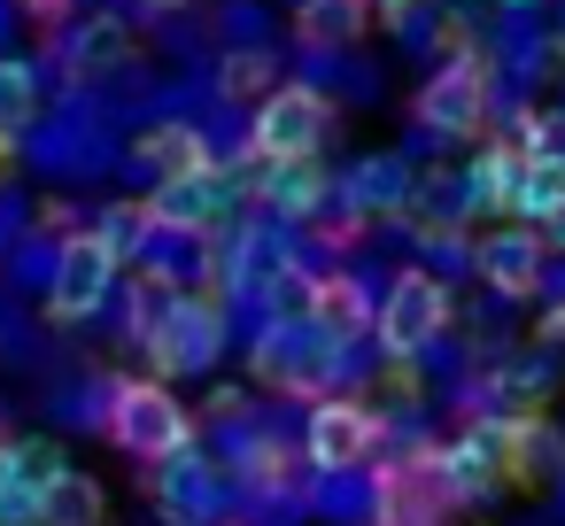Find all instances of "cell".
Here are the masks:
<instances>
[{"instance_id":"6da1fadb","label":"cell","mask_w":565,"mask_h":526,"mask_svg":"<svg viewBox=\"0 0 565 526\" xmlns=\"http://www.w3.org/2000/svg\"><path fill=\"white\" fill-rule=\"evenodd\" d=\"M102 426L140 464H163V457H186L194 449V418H186V402L163 379H117L109 402H102Z\"/></svg>"},{"instance_id":"7a4b0ae2","label":"cell","mask_w":565,"mask_h":526,"mask_svg":"<svg viewBox=\"0 0 565 526\" xmlns=\"http://www.w3.org/2000/svg\"><path fill=\"white\" fill-rule=\"evenodd\" d=\"M457 487L441 472V449H403L372 472V526H449Z\"/></svg>"},{"instance_id":"3957f363","label":"cell","mask_w":565,"mask_h":526,"mask_svg":"<svg viewBox=\"0 0 565 526\" xmlns=\"http://www.w3.org/2000/svg\"><path fill=\"white\" fill-rule=\"evenodd\" d=\"M441 333H449V287H441L434 271H395V287L380 294L372 341H380L395 364H411V356H426Z\"/></svg>"},{"instance_id":"277c9868","label":"cell","mask_w":565,"mask_h":526,"mask_svg":"<svg viewBox=\"0 0 565 526\" xmlns=\"http://www.w3.org/2000/svg\"><path fill=\"white\" fill-rule=\"evenodd\" d=\"M326 132H333L326 94H310V86H271V94L256 101L248 148H256L264 163H302V155H318V148H326Z\"/></svg>"},{"instance_id":"5b68a950","label":"cell","mask_w":565,"mask_h":526,"mask_svg":"<svg viewBox=\"0 0 565 526\" xmlns=\"http://www.w3.org/2000/svg\"><path fill=\"white\" fill-rule=\"evenodd\" d=\"M248 372L271 379V387H287V395H310V387H326V372H333V341H326L310 318H271V325L256 333V348H248Z\"/></svg>"},{"instance_id":"8992f818","label":"cell","mask_w":565,"mask_h":526,"mask_svg":"<svg viewBox=\"0 0 565 526\" xmlns=\"http://www.w3.org/2000/svg\"><path fill=\"white\" fill-rule=\"evenodd\" d=\"M109 287H117V256L94 240V233H71L63 248H55V279H47V310L63 318V325H78V318H94L102 302H109Z\"/></svg>"},{"instance_id":"52a82bcc","label":"cell","mask_w":565,"mask_h":526,"mask_svg":"<svg viewBox=\"0 0 565 526\" xmlns=\"http://www.w3.org/2000/svg\"><path fill=\"white\" fill-rule=\"evenodd\" d=\"M140 341H148V356H156L163 372H210V364H217L225 325H217V310H210L202 294H171V302H163V318H156Z\"/></svg>"},{"instance_id":"ba28073f","label":"cell","mask_w":565,"mask_h":526,"mask_svg":"<svg viewBox=\"0 0 565 526\" xmlns=\"http://www.w3.org/2000/svg\"><path fill=\"white\" fill-rule=\"evenodd\" d=\"M372 449H380V418L364 402H341L333 395L302 426V464L310 472H356V464H372Z\"/></svg>"},{"instance_id":"9c48e42d","label":"cell","mask_w":565,"mask_h":526,"mask_svg":"<svg viewBox=\"0 0 565 526\" xmlns=\"http://www.w3.org/2000/svg\"><path fill=\"white\" fill-rule=\"evenodd\" d=\"M418 125L434 132V140H472L480 125H488V78H480V63H441L426 86H418Z\"/></svg>"},{"instance_id":"30bf717a","label":"cell","mask_w":565,"mask_h":526,"mask_svg":"<svg viewBox=\"0 0 565 526\" xmlns=\"http://www.w3.org/2000/svg\"><path fill=\"white\" fill-rule=\"evenodd\" d=\"M472 256H480V279H488L495 294H534V287H542V256H550V240H542L534 225H495Z\"/></svg>"},{"instance_id":"8fae6325","label":"cell","mask_w":565,"mask_h":526,"mask_svg":"<svg viewBox=\"0 0 565 526\" xmlns=\"http://www.w3.org/2000/svg\"><path fill=\"white\" fill-rule=\"evenodd\" d=\"M225 171L210 163V171H186V179H156V194H148V217L156 225H186V233H210L217 217H225Z\"/></svg>"},{"instance_id":"7c38bea8","label":"cell","mask_w":565,"mask_h":526,"mask_svg":"<svg viewBox=\"0 0 565 526\" xmlns=\"http://www.w3.org/2000/svg\"><path fill=\"white\" fill-rule=\"evenodd\" d=\"M441 472H449L457 503H480V495L503 480V418H495V426H472V433H457V441H441Z\"/></svg>"},{"instance_id":"4fadbf2b","label":"cell","mask_w":565,"mask_h":526,"mask_svg":"<svg viewBox=\"0 0 565 526\" xmlns=\"http://www.w3.org/2000/svg\"><path fill=\"white\" fill-rule=\"evenodd\" d=\"M140 264H148L163 287L194 294V287L210 279V233H186V225H148V248H140Z\"/></svg>"},{"instance_id":"5bb4252c","label":"cell","mask_w":565,"mask_h":526,"mask_svg":"<svg viewBox=\"0 0 565 526\" xmlns=\"http://www.w3.org/2000/svg\"><path fill=\"white\" fill-rule=\"evenodd\" d=\"M326 341H356V333H372V294L349 279V271H326V279H310V310H302Z\"/></svg>"},{"instance_id":"9a60e30c","label":"cell","mask_w":565,"mask_h":526,"mask_svg":"<svg viewBox=\"0 0 565 526\" xmlns=\"http://www.w3.org/2000/svg\"><path fill=\"white\" fill-rule=\"evenodd\" d=\"M526 171H534V155L511 140V148H488L472 171H465V202L472 210H495V217H511L519 210V194H526Z\"/></svg>"},{"instance_id":"2e32d148","label":"cell","mask_w":565,"mask_h":526,"mask_svg":"<svg viewBox=\"0 0 565 526\" xmlns=\"http://www.w3.org/2000/svg\"><path fill=\"white\" fill-rule=\"evenodd\" d=\"M372 0H302L295 9V40L302 47H356L364 32H372Z\"/></svg>"},{"instance_id":"e0dca14e","label":"cell","mask_w":565,"mask_h":526,"mask_svg":"<svg viewBox=\"0 0 565 526\" xmlns=\"http://www.w3.org/2000/svg\"><path fill=\"white\" fill-rule=\"evenodd\" d=\"M102 518H109V495H102V480L78 472V464L40 495V526H102Z\"/></svg>"},{"instance_id":"ac0fdd59","label":"cell","mask_w":565,"mask_h":526,"mask_svg":"<svg viewBox=\"0 0 565 526\" xmlns=\"http://www.w3.org/2000/svg\"><path fill=\"white\" fill-rule=\"evenodd\" d=\"M140 163L156 179H186V171H210V140L194 125H156V132H140Z\"/></svg>"},{"instance_id":"d6986e66","label":"cell","mask_w":565,"mask_h":526,"mask_svg":"<svg viewBox=\"0 0 565 526\" xmlns=\"http://www.w3.org/2000/svg\"><path fill=\"white\" fill-rule=\"evenodd\" d=\"M264 194L287 210V217H310L318 202H326V179H318V155H302V163H264Z\"/></svg>"},{"instance_id":"ffe728a7","label":"cell","mask_w":565,"mask_h":526,"mask_svg":"<svg viewBox=\"0 0 565 526\" xmlns=\"http://www.w3.org/2000/svg\"><path fill=\"white\" fill-rule=\"evenodd\" d=\"M148 225H156V217H148V202H109V210L94 217V240H102L117 264H132V256L148 248Z\"/></svg>"},{"instance_id":"44dd1931","label":"cell","mask_w":565,"mask_h":526,"mask_svg":"<svg viewBox=\"0 0 565 526\" xmlns=\"http://www.w3.org/2000/svg\"><path fill=\"white\" fill-rule=\"evenodd\" d=\"M163 511L171 518H210V480H202L194 449L186 457H163Z\"/></svg>"},{"instance_id":"7402d4cb","label":"cell","mask_w":565,"mask_h":526,"mask_svg":"<svg viewBox=\"0 0 565 526\" xmlns=\"http://www.w3.org/2000/svg\"><path fill=\"white\" fill-rule=\"evenodd\" d=\"M40 117V78H32V63H9L0 55V132H24Z\"/></svg>"},{"instance_id":"603a6c76","label":"cell","mask_w":565,"mask_h":526,"mask_svg":"<svg viewBox=\"0 0 565 526\" xmlns=\"http://www.w3.org/2000/svg\"><path fill=\"white\" fill-rule=\"evenodd\" d=\"M71 472V457H63V441H17V487H32V495H47L55 480Z\"/></svg>"},{"instance_id":"cb8c5ba5","label":"cell","mask_w":565,"mask_h":526,"mask_svg":"<svg viewBox=\"0 0 565 526\" xmlns=\"http://www.w3.org/2000/svg\"><path fill=\"white\" fill-rule=\"evenodd\" d=\"M557 202H565V163H534V171H526V194H519L511 217H519V225H542Z\"/></svg>"},{"instance_id":"d4e9b609","label":"cell","mask_w":565,"mask_h":526,"mask_svg":"<svg viewBox=\"0 0 565 526\" xmlns=\"http://www.w3.org/2000/svg\"><path fill=\"white\" fill-rule=\"evenodd\" d=\"M519 125H526L519 148H526L534 163H565V109H526Z\"/></svg>"},{"instance_id":"484cf974","label":"cell","mask_w":565,"mask_h":526,"mask_svg":"<svg viewBox=\"0 0 565 526\" xmlns=\"http://www.w3.org/2000/svg\"><path fill=\"white\" fill-rule=\"evenodd\" d=\"M71 55H78V71H102V63H117V55H125V24H117V17H102V24H86Z\"/></svg>"},{"instance_id":"4316f807","label":"cell","mask_w":565,"mask_h":526,"mask_svg":"<svg viewBox=\"0 0 565 526\" xmlns=\"http://www.w3.org/2000/svg\"><path fill=\"white\" fill-rule=\"evenodd\" d=\"M225 94H233V101H248V94L264 101V94H271V63H264V55H233V63H225Z\"/></svg>"},{"instance_id":"83f0119b","label":"cell","mask_w":565,"mask_h":526,"mask_svg":"<svg viewBox=\"0 0 565 526\" xmlns=\"http://www.w3.org/2000/svg\"><path fill=\"white\" fill-rule=\"evenodd\" d=\"M534 233H542V240H550V248H557V256H565V202H557V210H550V217H542V225H534Z\"/></svg>"},{"instance_id":"f1b7e54d","label":"cell","mask_w":565,"mask_h":526,"mask_svg":"<svg viewBox=\"0 0 565 526\" xmlns=\"http://www.w3.org/2000/svg\"><path fill=\"white\" fill-rule=\"evenodd\" d=\"M9 480H17V441H0V495H9Z\"/></svg>"},{"instance_id":"f546056e","label":"cell","mask_w":565,"mask_h":526,"mask_svg":"<svg viewBox=\"0 0 565 526\" xmlns=\"http://www.w3.org/2000/svg\"><path fill=\"white\" fill-rule=\"evenodd\" d=\"M140 17H171V9H186V0H132Z\"/></svg>"},{"instance_id":"4dcf8cb0","label":"cell","mask_w":565,"mask_h":526,"mask_svg":"<svg viewBox=\"0 0 565 526\" xmlns=\"http://www.w3.org/2000/svg\"><path fill=\"white\" fill-rule=\"evenodd\" d=\"M542 333H550V341H565V302H557V310L542 318Z\"/></svg>"},{"instance_id":"1f68e13d","label":"cell","mask_w":565,"mask_h":526,"mask_svg":"<svg viewBox=\"0 0 565 526\" xmlns=\"http://www.w3.org/2000/svg\"><path fill=\"white\" fill-rule=\"evenodd\" d=\"M24 9H32V17H63V9H71V0H24Z\"/></svg>"},{"instance_id":"d6a6232c","label":"cell","mask_w":565,"mask_h":526,"mask_svg":"<svg viewBox=\"0 0 565 526\" xmlns=\"http://www.w3.org/2000/svg\"><path fill=\"white\" fill-rule=\"evenodd\" d=\"M372 9H380V17H403V9H418V0H372Z\"/></svg>"},{"instance_id":"836d02e7","label":"cell","mask_w":565,"mask_h":526,"mask_svg":"<svg viewBox=\"0 0 565 526\" xmlns=\"http://www.w3.org/2000/svg\"><path fill=\"white\" fill-rule=\"evenodd\" d=\"M495 9H526V0H495Z\"/></svg>"}]
</instances>
